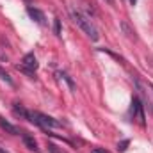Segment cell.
<instances>
[{
  "label": "cell",
  "mask_w": 153,
  "mask_h": 153,
  "mask_svg": "<svg viewBox=\"0 0 153 153\" xmlns=\"http://www.w3.org/2000/svg\"><path fill=\"white\" fill-rule=\"evenodd\" d=\"M0 153H9V152H7L5 148H0Z\"/></svg>",
  "instance_id": "14"
},
{
  "label": "cell",
  "mask_w": 153,
  "mask_h": 153,
  "mask_svg": "<svg viewBox=\"0 0 153 153\" xmlns=\"http://www.w3.org/2000/svg\"><path fill=\"white\" fill-rule=\"evenodd\" d=\"M18 70L25 71L27 75H32V73L38 70V59H36V55H34V53H27V55L23 57V64L18 66Z\"/></svg>",
  "instance_id": "3"
},
{
  "label": "cell",
  "mask_w": 153,
  "mask_h": 153,
  "mask_svg": "<svg viewBox=\"0 0 153 153\" xmlns=\"http://www.w3.org/2000/svg\"><path fill=\"white\" fill-rule=\"evenodd\" d=\"M55 34L61 36V20H55Z\"/></svg>",
  "instance_id": "12"
},
{
  "label": "cell",
  "mask_w": 153,
  "mask_h": 153,
  "mask_svg": "<svg viewBox=\"0 0 153 153\" xmlns=\"http://www.w3.org/2000/svg\"><path fill=\"white\" fill-rule=\"evenodd\" d=\"M23 143H25V146L29 148V150H32V152H39V148H38V143L34 141V137H30V135H23Z\"/></svg>",
  "instance_id": "9"
},
{
  "label": "cell",
  "mask_w": 153,
  "mask_h": 153,
  "mask_svg": "<svg viewBox=\"0 0 153 153\" xmlns=\"http://www.w3.org/2000/svg\"><path fill=\"white\" fill-rule=\"evenodd\" d=\"M91 153H109V152H107V150H102V148H94Z\"/></svg>",
  "instance_id": "13"
},
{
  "label": "cell",
  "mask_w": 153,
  "mask_h": 153,
  "mask_svg": "<svg viewBox=\"0 0 153 153\" xmlns=\"http://www.w3.org/2000/svg\"><path fill=\"white\" fill-rule=\"evenodd\" d=\"M27 13H29V16H30L36 23L45 25V14H43L39 9H36V7H27Z\"/></svg>",
  "instance_id": "5"
},
{
  "label": "cell",
  "mask_w": 153,
  "mask_h": 153,
  "mask_svg": "<svg viewBox=\"0 0 153 153\" xmlns=\"http://www.w3.org/2000/svg\"><path fill=\"white\" fill-rule=\"evenodd\" d=\"M13 112H14V116H18V117H23V119H29V111H25L20 103H14L13 105Z\"/></svg>",
  "instance_id": "8"
},
{
  "label": "cell",
  "mask_w": 153,
  "mask_h": 153,
  "mask_svg": "<svg viewBox=\"0 0 153 153\" xmlns=\"http://www.w3.org/2000/svg\"><path fill=\"white\" fill-rule=\"evenodd\" d=\"M126 146H128V141H123V143H119V144H117V150H119V152H125V150H126Z\"/></svg>",
  "instance_id": "11"
},
{
  "label": "cell",
  "mask_w": 153,
  "mask_h": 153,
  "mask_svg": "<svg viewBox=\"0 0 153 153\" xmlns=\"http://www.w3.org/2000/svg\"><path fill=\"white\" fill-rule=\"evenodd\" d=\"M0 126L5 130V132H9V134H13V135H20L22 132H20V128H16L14 125H11L9 121H5L4 117H0Z\"/></svg>",
  "instance_id": "6"
},
{
  "label": "cell",
  "mask_w": 153,
  "mask_h": 153,
  "mask_svg": "<svg viewBox=\"0 0 153 153\" xmlns=\"http://www.w3.org/2000/svg\"><path fill=\"white\" fill-rule=\"evenodd\" d=\"M29 121L36 123L38 126L45 128V130H48V128H61V126H62L61 121H57V119H53V117H50V116L43 114V112H38V111L29 114Z\"/></svg>",
  "instance_id": "2"
},
{
  "label": "cell",
  "mask_w": 153,
  "mask_h": 153,
  "mask_svg": "<svg viewBox=\"0 0 153 153\" xmlns=\"http://www.w3.org/2000/svg\"><path fill=\"white\" fill-rule=\"evenodd\" d=\"M55 76H57V80L66 82V84H68V87H70V91H75V82L71 80V76L68 75V73H64V71H57Z\"/></svg>",
  "instance_id": "7"
},
{
  "label": "cell",
  "mask_w": 153,
  "mask_h": 153,
  "mask_svg": "<svg viewBox=\"0 0 153 153\" xmlns=\"http://www.w3.org/2000/svg\"><path fill=\"white\" fill-rule=\"evenodd\" d=\"M70 14H71V18H73V22H75L76 25L91 38V41H98L100 38V34H98V29L94 27V23L87 18V16H84L80 11H76V9H70Z\"/></svg>",
  "instance_id": "1"
},
{
  "label": "cell",
  "mask_w": 153,
  "mask_h": 153,
  "mask_svg": "<svg viewBox=\"0 0 153 153\" xmlns=\"http://www.w3.org/2000/svg\"><path fill=\"white\" fill-rule=\"evenodd\" d=\"M135 2H137V0H130V4H135Z\"/></svg>",
  "instance_id": "16"
},
{
  "label": "cell",
  "mask_w": 153,
  "mask_h": 153,
  "mask_svg": "<svg viewBox=\"0 0 153 153\" xmlns=\"http://www.w3.org/2000/svg\"><path fill=\"white\" fill-rule=\"evenodd\" d=\"M105 2H109V4H114V0H105Z\"/></svg>",
  "instance_id": "15"
},
{
  "label": "cell",
  "mask_w": 153,
  "mask_h": 153,
  "mask_svg": "<svg viewBox=\"0 0 153 153\" xmlns=\"http://www.w3.org/2000/svg\"><path fill=\"white\" fill-rule=\"evenodd\" d=\"M132 112H134V119H137V123L141 126H144V114H143V105L137 98H134L132 102Z\"/></svg>",
  "instance_id": "4"
},
{
  "label": "cell",
  "mask_w": 153,
  "mask_h": 153,
  "mask_svg": "<svg viewBox=\"0 0 153 153\" xmlns=\"http://www.w3.org/2000/svg\"><path fill=\"white\" fill-rule=\"evenodd\" d=\"M0 78H2V80H4V82L7 84V85H11V87L14 85V82H13V78L9 76V73H5V71H4L2 68H0Z\"/></svg>",
  "instance_id": "10"
}]
</instances>
